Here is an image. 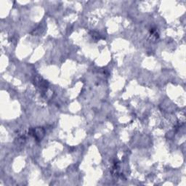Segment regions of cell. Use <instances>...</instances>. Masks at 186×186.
Segmentation results:
<instances>
[{"label": "cell", "mask_w": 186, "mask_h": 186, "mask_svg": "<svg viewBox=\"0 0 186 186\" xmlns=\"http://www.w3.org/2000/svg\"><path fill=\"white\" fill-rule=\"evenodd\" d=\"M44 130L42 127H36V128H31L28 131V134L31 136H33L36 140L40 141L44 136Z\"/></svg>", "instance_id": "obj_1"}, {"label": "cell", "mask_w": 186, "mask_h": 186, "mask_svg": "<svg viewBox=\"0 0 186 186\" xmlns=\"http://www.w3.org/2000/svg\"><path fill=\"white\" fill-rule=\"evenodd\" d=\"M90 35H91V36L92 37V39L95 41H98V40H100V39H103L100 34L97 33V32H93V31L90 32Z\"/></svg>", "instance_id": "obj_3"}, {"label": "cell", "mask_w": 186, "mask_h": 186, "mask_svg": "<svg viewBox=\"0 0 186 186\" xmlns=\"http://www.w3.org/2000/svg\"><path fill=\"white\" fill-rule=\"evenodd\" d=\"M16 142H17L16 143H17V145H24L26 142V138L24 136L20 137V138L16 139Z\"/></svg>", "instance_id": "obj_4"}, {"label": "cell", "mask_w": 186, "mask_h": 186, "mask_svg": "<svg viewBox=\"0 0 186 186\" xmlns=\"http://www.w3.org/2000/svg\"><path fill=\"white\" fill-rule=\"evenodd\" d=\"M34 85L41 89H47L48 87V82L40 77H36L34 80Z\"/></svg>", "instance_id": "obj_2"}]
</instances>
